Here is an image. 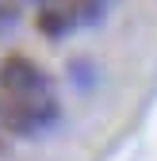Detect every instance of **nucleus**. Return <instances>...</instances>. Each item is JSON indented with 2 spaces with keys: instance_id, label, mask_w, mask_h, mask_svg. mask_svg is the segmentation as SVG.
<instances>
[{
  "instance_id": "1",
  "label": "nucleus",
  "mask_w": 157,
  "mask_h": 161,
  "mask_svg": "<svg viewBox=\"0 0 157 161\" xmlns=\"http://www.w3.org/2000/svg\"><path fill=\"white\" fill-rule=\"evenodd\" d=\"M0 123L12 134H42L57 123V96L50 73L23 54L0 62Z\"/></svg>"
},
{
  "instance_id": "2",
  "label": "nucleus",
  "mask_w": 157,
  "mask_h": 161,
  "mask_svg": "<svg viewBox=\"0 0 157 161\" xmlns=\"http://www.w3.org/2000/svg\"><path fill=\"white\" fill-rule=\"evenodd\" d=\"M81 19H77V8L73 0H46L42 8H38V31L50 35V38H62L65 31H73Z\"/></svg>"
},
{
  "instance_id": "3",
  "label": "nucleus",
  "mask_w": 157,
  "mask_h": 161,
  "mask_svg": "<svg viewBox=\"0 0 157 161\" xmlns=\"http://www.w3.org/2000/svg\"><path fill=\"white\" fill-rule=\"evenodd\" d=\"M107 4H111V0H73L81 23H100V19L107 15Z\"/></svg>"
}]
</instances>
